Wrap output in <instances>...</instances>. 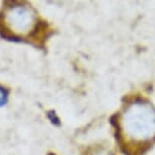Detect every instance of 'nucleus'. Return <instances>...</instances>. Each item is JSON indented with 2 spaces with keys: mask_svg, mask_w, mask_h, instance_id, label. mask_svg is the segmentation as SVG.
<instances>
[{
  "mask_svg": "<svg viewBox=\"0 0 155 155\" xmlns=\"http://www.w3.org/2000/svg\"><path fill=\"white\" fill-rule=\"evenodd\" d=\"M90 155H112L109 151H106L104 149H97V150H94V152H92Z\"/></svg>",
  "mask_w": 155,
  "mask_h": 155,
  "instance_id": "20e7f679",
  "label": "nucleus"
},
{
  "mask_svg": "<svg viewBox=\"0 0 155 155\" xmlns=\"http://www.w3.org/2000/svg\"><path fill=\"white\" fill-rule=\"evenodd\" d=\"M36 28V14L31 7L18 3L6 6L4 13H0V35L4 38H16Z\"/></svg>",
  "mask_w": 155,
  "mask_h": 155,
  "instance_id": "f03ea898",
  "label": "nucleus"
},
{
  "mask_svg": "<svg viewBox=\"0 0 155 155\" xmlns=\"http://www.w3.org/2000/svg\"><path fill=\"white\" fill-rule=\"evenodd\" d=\"M8 98V90L0 85V107H3L7 102Z\"/></svg>",
  "mask_w": 155,
  "mask_h": 155,
  "instance_id": "7ed1b4c3",
  "label": "nucleus"
},
{
  "mask_svg": "<svg viewBox=\"0 0 155 155\" xmlns=\"http://www.w3.org/2000/svg\"><path fill=\"white\" fill-rule=\"evenodd\" d=\"M121 127L128 142L146 144L155 138V110L148 104L134 102L123 115Z\"/></svg>",
  "mask_w": 155,
  "mask_h": 155,
  "instance_id": "f257e3e1",
  "label": "nucleus"
}]
</instances>
